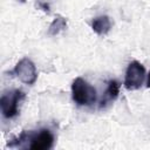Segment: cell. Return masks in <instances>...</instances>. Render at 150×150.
<instances>
[{"label":"cell","instance_id":"52a82bcc","mask_svg":"<svg viewBox=\"0 0 150 150\" xmlns=\"http://www.w3.org/2000/svg\"><path fill=\"white\" fill-rule=\"evenodd\" d=\"M91 28L97 35H105L111 28V21L108 15H98L93 19Z\"/></svg>","mask_w":150,"mask_h":150},{"label":"cell","instance_id":"7a4b0ae2","mask_svg":"<svg viewBox=\"0 0 150 150\" xmlns=\"http://www.w3.org/2000/svg\"><path fill=\"white\" fill-rule=\"evenodd\" d=\"M71 98L79 107H91L96 103V89L83 77H76L71 83Z\"/></svg>","mask_w":150,"mask_h":150},{"label":"cell","instance_id":"ba28073f","mask_svg":"<svg viewBox=\"0 0 150 150\" xmlns=\"http://www.w3.org/2000/svg\"><path fill=\"white\" fill-rule=\"evenodd\" d=\"M67 27V20L63 18V16H56L53 22L50 23L49 28H48V34L52 35V36H55L57 35L61 30H63L64 28Z\"/></svg>","mask_w":150,"mask_h":150},{"label":"cell","instance_id":"6da1fadb","mask_svg":"<svg viewBox=\"0 0 150 150\" xmlns=\"http://www.w3.org/2000/svg\"><path fill=\"white\" fill-rule=\"evenodd\" d=\"M55 142L53 131L48 128H40L38 130H25L18 137L11 139L7 144L9 148L48 150L52 149Z\"/></svg>","mask_w":150,"mask_h":150},{"label":"cell","instance_id":"3957f363","mask_svg":"<svg viewBox=\"0 0 150 150\" xmlns=\"http://www.w3.org/2000/svg\"><path fill=\"white\" fill-rule=\"evenodd\" d=\"M26 95L20 89H9L4 91L0 98L1 114L5 118L12 120L19 115L20 104L25 100Z\"/></svg>","mask_w":150,"mask_h":150},{"label":"cell","instance_id":"277c9868","mask_svg":"<svg viewBox=\"0 0 150 150\" xmlns=\"http://www.w3.org/2000/svg\"><path fill=\"white\" fill-rule=\"evenodd\" d=\"M145 79V68L138 61H131L128 64L124 76V88L128 90H137L142 87Z\"/></svg>","mask_w":150,"mask_h":150},{"label":"cell","instance_id":"30bf717a","mask_svg":"<svg viewBox=\"0 0 150 150\" xmlns=\"http://www.w3.org/2000/svg\"><path fill=\"white\" fill-rule=\"evenodd\" d=\"M146 87H148V88H150V73H149V75H148V80H146Z\"/></svg>","mask_w":150,"mask_h":150},{"label":"cell","instance_id":"8992f818","mask_svg":"<svg viewBox=\"0 0 150 150\" xmlns=\"http://www.w3.org/2000/svg\"><path fill=\"white\" fill-rule=\"evenodd\" d=\"M120 94V83L116 80H109L107 82V87L105 90L100 100L98 103V109H107L110 104H112V102L116 101V98L118 97Z\"/></svg>","mask_w":150,"mask_h":150},{"label":"cell","instance_id":"5b68a950","mask_svg":"<svg viewBox=\"0 0 150 150\" xmlns=\"http://www.w3.org/2000/svg\"><path fill=\"white\" fill-rule=\"evenodd\" d=\"M11 74L14 75L15 77H18L22 83L28 84V86L34 84L36 79H38L36 67H35L34 62L28 57L21 59L15 64V67L13 68Z\"/></svg>","mask_w":150,"mask_h":150},{"label":"cell","instance_id":"9c48e42d","mask_svg":"<svg viewBox=\"0 0 150 150\" xmlns=\"http://www.w3.org/2000/svg\"><path fill=\"white\" fill-rule=\"evenodd\" d=\"M38 6L42 9V11H45V12H49V5L47 4V2H42V1H38Z\"/></svg>","mask_w":150,"mask_h":150}]
</instances>
